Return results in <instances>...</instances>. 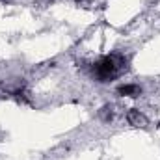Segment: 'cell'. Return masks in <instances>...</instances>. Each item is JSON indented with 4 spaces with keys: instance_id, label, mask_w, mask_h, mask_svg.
Listing matches in <instances>:
<instances>
[{
    "instance_id": "5b68a950",
    "label": "cell",
    "mask_w": 160,
    "mask_h": 160,
    "mask_svg": "<svg viewBox=\"0 0 160 160\" xmlns=\"http://www.w3.org/2000/svg\"><path fill=\"white\" fill-rule=\"evenodd\" d=\"M114 114H116V110H114L112 104H104V106L99 110V118H101L102 121H106V123L114 119Z\"/></svg>"
},
{
    "instance_id": "7a4b0ae2",
    "label": "cell",
    "mask_w": 160,
    "mask_h": 160,
    "mask_svg": "<svg viewBox=\"0 0 160 160\" xmlns=\"http://www.w3.org/2000/svg\"><path fill=\"white\" fill-rule=\"evenodd\" d=\"M127 123H128L130 127H134V128H147V125H149L145 114L140 112L138 108H130V110L127 112Z\"/></svg>"
},
{
    "instance_id": "3957f363",
    "label": "cell",
    "mask_w": 160,
    "mask_h": 160,
    "mask_svg": "<svg viewBox=\"0 0 160 160\" xmlns=\"http://www.w3.org/2000/svg\"><path fill=\"white\" fill-rule=\"evenodd\" d=\"M116 91L119 97H140L142 95V88L138 84H121L118 86Z\"/></svg>"
},
{
    "instance_id": "277c9868",
    "label": "cell",
    "mask_w": 160,
    "mask_h": 160,
    "mask_svg": "<svg viewBox=\"0 0 160 160\" xmlns=\"http://www.w3.org/2000/svg\"><path fill=\"white\" fill-rule=\"evenodd\" d=\"M9 95H11L17 102H21V104H30V95H28V91H26L24 86H17V88H13V89L9 91Z\"/></svg>"
},
{
    "instance_id": "6da1fadb",
    "label": "cell",
    "mask_w": 160,
    "mask_h": 160,
    "mask_svg": "<svg viewBox=\"0 0 160 160\" xmlns=\"http://www.w3.org/2000/svg\"><path fill=\"white\" fill-rule=\"evenodd\" d=\"M127 58L123 54H106L102 58H99L97 62L91 63V75L97 82H112L118 78L121 73L127 71Z\"/></svg>"
}]
</instances>
